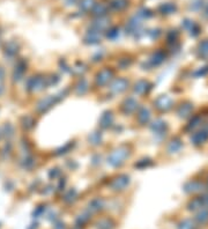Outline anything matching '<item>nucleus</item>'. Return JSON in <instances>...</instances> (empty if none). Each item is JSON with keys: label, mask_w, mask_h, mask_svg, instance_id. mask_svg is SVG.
Listing matches in <instances>:
<instances>
[{"label": "nucleus", "mask_w": 208, "mask_h": 229, "mask_svg": "<svg viewBox=\"0 0 208 229\" xmlns=\"http://www.w3.org/2000/svg\"><path fill=\"white\" fill-rule=\"evenodd\" d=\"M126 156V152L125 151H116V152H114L112 154H111V156H110V161L109 162L112 164V166H118V164H120V163L123 162L124 158Z\"/></svg>", "instance_id": "1"}, {"label": "nucleus", "mask_w": 208, "mask_h": 229, "mask_svg": "<svg viewBox=\"0 0 208 229\" xmlns=\"http://www.w3.org/2000/svg\"><path fill=\"white\" fill-rule=\"evenodd\" d=\"M93 0H82V4H81V6L85 8V10H88V8H90V6L91 5H89L88 2H91Z\"/></svg>", "instance_id": "5"}, {"label": "nucleus", "mask_w": 208, "mask_h": 229, "mask_svg": "<svg viewBox=\"0 0 208 229\" xmlns=\"http://www.w3.org/2000/svg\"><path fill=\"white\" fill-rule=\"evenodd\" d=\"M122 82H123V80H118V81H116V83H114V87H112V88L116 89V91H118V93L119 91H123L124 89L126 88V85H125V86H122V85H120Z\"/></svg>", "instance_id": "4"}, {"label": "nucleus", "mask_w": 208, "mask_h": 229, "mask_svg": "<svg viewBox=\"0 0 208 229\" xmlns=\"http://www.w3.org/2000/svg\"><path fill=\"white\" fill-rule=\"evenodd\" d=\"M169 103H170V100L168 97H166V96H162V97H160L158 100L156 101V104H157V106L160 109H166Z\"/></svg>", "instance_id": "2"}, {"label": "nucleus", "mask_w": 208, "mask_h": 229, "mask_svg": "<svg viewBox=\"0 0 208 229\" xmlns=\"http://www.w3.org/2000/svg\"><path fill=\"white\" fill-rule=\"evenodd\" d=\"M98 76H102V78H98V82L104 83V82H106L110 79V76H111V72L103 71V72H101V74H99Z\"/></svg>", "instance_id": "3"}]
</instances>
